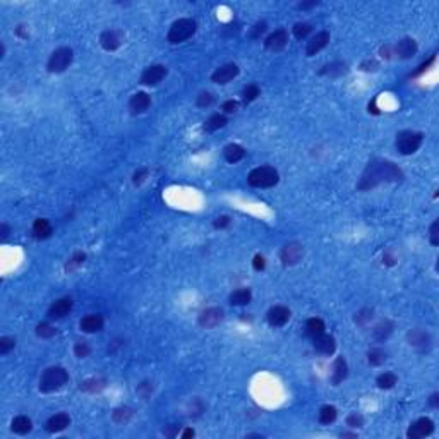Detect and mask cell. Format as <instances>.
I'll return each mask as SVG.
<instances>
[{"instance_id":"obj_45","label":"cell","mask_w":439,"mask_h":439,"mask_svg":"<svg viewBox=\"0 0 439 439\" xmlns=\"http://www.w3.org/2000/svg\"><path fill=\"white\" fill-rule=\"evenodd\" d=\"M230 223H232V220H230V216H226V215H221V216H218V218H216L215 221H213V226L215 228H226V226H228Z\"/></svg>"},{"instance_id":"obj_26","label":"cell","mask_w":439,"mask_h":439,"mask_svg":"<svg viewBox=\"0 0 439 439\" xmlns=\"http://www.w3.org/2000/svg\"><path fill=\"white\" fill-rule=\"evenodd\" d=\"M245 157V149L240 144H228L223 148V158L228 163H237Z\"/></svg>"},{"instance_id":"obj_34","label":"cell","mask_w":439,"mask_h":439,"mask_svg":"<svg viewBox=\"0 0 439 439\" xmlns=\"http://www.w3.org/2000/svg\"><path fill=\"white\" fill-rule=\"evenodd\" d=\"M83 391H89V393H96V391H100L105 388V379H86L83 381L81 386H79Z\"/></svg>"},{"instance_id":"obj_44","label":"cell","mask_w":439,"mask_h":439,"mask_svg":"<svg viewBox=\"0 0 439 439\" xmlns=\"http://www.w3.org/2000/svg\"><path fill=\"white\" fill-rule=\"evenodd\" d=\"M215 101V98H213V94L211 93H208V91H204V93H201L199 96H197V107H201V108H206V107H210L211 103Z\"/></svg>"},{"instance_id":"obj_7","label":"cell","mask_w":439,"mask_h":439,"mask_svg":"<svg viewBox=\"0 0 439 439\" xmlns=\"http://www.w3.org/2000/svg\"><path fill=\"white\" fill-rule=\"evenodd\" d=\"M434 432V422L429 417H421L417 419L414 424H410L408 431H407V437L408 439H422L431 436Z\"/></svg>"},{"instance_id":"obj_10","label":"cell","mask_w":439,"mask_h":439,"mask_svg":"<svg viewBox=\"0 0 439 439\" xmlns=\"http://www.w3.org/2000/svg\"><path fill=\"white\" fill-rule=\"evenodd\" d=\"M167 74L168 70L165 65L162 64L151 65V67L144 69V72L141 74V84H144V86H157L158 83H162L167 78Z\"/></svg>"},{"instance_id":"obj_32","label":"cell","mask_w":439,"mask_h":439,"mask_svg":"<svg viewBox=\"0 0 439 439\" xmlns=\"http://www.w3.org/2000/svg\"><path fill=\"white\" fill-rule=\"evenodd\" d=\"M367 360H369V364L374 366V367L383 366L386 362V352L383 350V348H379V347L371 348V350L367 352Z\"/></svg>"},{"instance_id":"obj_16","label":"cell","mask_w":439,"mask_h":439,"mask_svg":"<svg viewBox=\"0 0 439 439\" xmlns=\"http://www.w3.org/2000/svg\"><path fill=\"white\" fill-rule=\"evenodd\" d=\"M313 345L316 352L323 353V355H333L334 350H337V340L331 334L321 333L316 338H313Z\"/></svg>"},{"instance_id":"obj_8","label":"cell","mask_w":439,"mask_h":439,"mask_svg":"<svg viewBox=\"0 0 439 439\" xmlns=\"http://www.w3.org/2000/svg\"><path fill=\"white\" fill-rule=\"evenodd\" d=\"M302 256H304V247L299 242H290L283 245L280 251V259L283 266H295L302 259Z\"/></svg>"},{"instance_id":"obj_24","label":"cell","mask_w":439,"mask_h":439,"mask_svg":"<svg viewBox=\"0 0 439 439\" xmlns=\"http://www.w3.org/2000/svg\"><path fill=\"white\" fill-rule=\"evenodd\" d=\"M54 234V228H51V223L46 218H38L35 223H33V235L35 239H48L50 235Z\"/></svg>"},{"instance_id":"obj_33","label":"cell","mask_w":439,"mask_h":439,"mask_svg":"<svg viewBox=\"0 0 439 439\" xmlns=\"http://www.w3.org/2000/svg\"><path fill=\"white\" fill-rule=\"evenodd\" d=\"M396 381H398V377H396V374H393V372H383V374L377 376L376 384H377V388H381V390H391L396 384Z\"/></svg>"},{"instance_id":"obj_35","label":"cell","mask_w":439,"mask_h":439,"mask_svg":"<svg viewBox=\"0 0 439 439\" xmlns=\"http://www.w3.org/2000/svg\"><path fill=\"white\" fill-rule=\"evenodd\" d=\"M132 414H134V412H132V408H129V407H120V408L113 410L112 419H113V421H115L117 424H125V422L132 417Z\"/></svg>"},{"instance_id":"obj_19","label":"cell","mask_w":439,"mask_h":439,"mask_svg":"<svg viewBox=\"0 0 439 439\" xmlns=\"http://www.w3.org/2000/svg\"><path fill=\"white\" fill-rule=\"evenodd\" d=\"M70 311H72V299L69 297H62V299L55 300L48 309V318L51 319H62L65 318Z\"/></svg>"},{"instance_id":"obj_6","label":"cell","mask_w":439,"mask_h":439,"mask_svg":"<svg viewBox=\"0 0 439 439\" xmlns=\"http://www.w3.org/2000/svg\"><path fill=\"white\" fill-rule=\"evenodd\" d=\"M424 141V134L417 131H403L396 136V149L402 154H414L421 148Z\"/></svg>"},{"instance_id":"obj_55","label":"cell","mask_w":439,"mask_h":439,"mask_svg":"<svg viewBox=\"0 0 439 439\" xmlns=\"http://www.w3.org/2000/svg\"><path fill=\"white\" fill-rule=\"evenodd\" d=\"M194 431H192V429H186V431L182 432V437H194Z\"/></svg>"},{"instance_id":"obj_37","label":"cell","mask_w":439,"mask_h":439,"mask_svg":"<svg viewBox=\"0 0 439 439\" xmlns=\"http://www.w3.org/2000/svg\"><path fill=\"white\" fill-rule=\"evenodd\" d=\"M292 31H294V36L297 40H304V38H307L309 33L313 31V24H311V22H297Z\"/></svg>"},{"instance_id":"obj_27","label":"cell","mask_w":439,"mask_h":439,"mask_svg":"<svg viewBox=\"0 0 439 439\" xmlns=\"http://www.w3.org/2000/svg\"><path fill=\"white\" fill-rule=\"evenodd\" d=\"M393 328H395L393 323H391L390 319H384L372 329V337H374L376 342H384V340H388L390 334L393 333Z\"/></svg>"},{"instance_id":"obj_15","label":"cell","mask_w":439,"mask_h":439,"mask_svg":"<svg viewBox=\"0 0 439 439\" xmlns=\"http://www.w3.org/2000/svg\"><path fill=\"white\" fill-rule=\"evenodd\" d=\"M266 318L273 328H281L290 321V309L285 307V305H275V307L268 311Z\"/></svg>"},{"instance_id":"obj_47","label":"cell","mask_w":439,"mask_h":439,"mask_svg":"<svg viewBox=\"0 0 439 439\" xmlns=\"http://www.w3.org/2000/svg\"><path fill=\"white\" fill-rule=\"evenodd\" d=\"M437 228H439V221L436 220V221H434V223L431 225V235H429V237H431V244H432V245H437V244H439Z\"/></svg>"},{"instance_id":"obj_11","label":"cell","mask_w":439,"mask_h":439,"mask_svg":"<svg viewBox=\"0 0 439 439\" xmlns=\"http://www.w3.org/2000/svg\"><path fill=\"white\" fill-rule=\"evenodd\" d=\"M407 340L408 343L412 345L414 348H417V350H429L431 348V343H432V338L431 334H429L426 329H421V328H414L410 329V331L407 333Z\"/></svg>"},{"instance_id":"obj_36","label":"cell","mask_w":439,"mask_h":439,"mask_svg":"<svg viewBox=\"0 0 439 439\" xmlns=\"http://www.w3.org/2000/svg\"><path fill=\"white\" fill-rule=\"evenodd\" d=\"M261 94V89H259L257 84H249V86L244 88L242 91V101L244 103H252L256 98Z\"/></svg>"},{"instance_id":"obj_18","label":"cell","mask_w":439,"mask_h":439,"mask_svg":"<svg viewBox=\"0 0 439 439\" xmlns=\"http://www.w3.org/2000/svg\"><path fill=\"white\" fill-rule=\"evenodd\" d=\"M417 50H419V46L414 38H403V40H400L398 43L395 45V55L403 60L412 59V57L417 54Z\"/></svg>"},{"instance_id":"obj_20","label":"cell","mask_w":439,"mask_h":439,"mask_svg":"<svg viewBox=\"0 0 439 439\" xmlns=\"http://www.w3.org/2000/svg\"><path fill=\"white\" fill-rule=\"evenodd\" d=\"M329 33L328 31H319L316 33V36H313L311 40L307 41V48H305V54H307V57H313L316 55L318 51H321L329 43Z\"/></svg>"},{"instance_id":"obj_48","label":"cell","mask_w":439,"mask_h":439,"mask_svg":"<svg viewBox=\"0 0 439 439\" xmlns=\"http://www.w3.org/2000/svg\"><path fill=\"white\" fill-rule=\"evenodd\" d=\"M252 266L256 271H263L264 268H266V261H264V257L261 256V254H257V256H254L252 259Z\"/></svg>"},{"instance_id":"obj_30","label":"cell","mask_w":439,"mask_h":439,"mask_svg":"<svg viewBox=\"0 0 439 439\" xmlns=\"http://www.w3.org/2000/svg\"><path fill=\"white\" fill-rule=\"evenodd\" d=\"M324 321L319 319V318H311L307 319V323H305V334L311 338H316L318 334L324 333Z\"/></svg>"},{"instance_id":"obj_25","label":"cell","mask_w":439,"mask_h":439,"mask_svg":"<svg viewBox=\"0 0 439 439\" xmlns=\"http://www.w3.org/2000/svg\"><path fill=\"white\" fill-rule=\"evenodd\" d=\"M11 429L14 434H19V436H24V434L31 432L33 429V422L30 417H26V415H17L16 419L12 421L11 424Z\"/></svg>"},{"instance_id":"obj_42","label":"cell","mask_w":439,"mask_h":439,"mask_svg":"<svg viewBox=\"0 0 439 439\" xmlns=\"http://www.w3.org/2000/svg\"><path fill=\"white\" fill-rule=\"evenodd\" d=\"M84 259H86V254L84 252H75L72 257L69 259V263H67V270H74V268H78V266H81V264L84 263Z\"/></svg>"},{"instance_id":"obj_31","label":"cell","mask_w":439,"mask_h":439,"mask_svg":"<svg viewBox=\"0 0 439 439\" xmlns=\"http://www.w3.org/2000/svg\"><path fill=\"white\" fill-rule=\"evenodd\" d=\"M338 417V410L333 407V405H324V407H321L319 410V422L323 424V426H329V424H333L334 421H337Z\"/></svg>"},{"instance_id":"obj_2","label":"cell","mask_w":439,"mask_h":439,"mask_svg":"<svg viewBox=\"0 0 439 439\" xmlns=\"http://www.w3.org/2000/svg\"><path fill=\"white\" fill-rule=\"evenodd\" d=\"M69 383V372L60 366L48 367L43 371L40 377V391L41 393H51L60 388H64Z\"/></svg>"},{"instance_id":"obj_9","label":"cell","mask_w":439,"mask_h":439,"mask_svg":"<svg viewBox=\"0 0 439 439\" xmlns=\"http://www.w3.org/2000/svg\"><path fill=\"white\" fill-rule=\"evenodd\" d=\"M223 318H225L223 309H220V307H208V309H204V311H202V313L199 314V318H197V323H199L201 328L211 329V328L218 326L221 321H223Z\"/></svg>"},{"instance_id":"obj_51","label":"cell","mask_w":439,"mask_h":439,"mask_svg":"<svg viewBox=\"0 0 439 439\" xmlns=\"http://www.w3.org/2000/svg\"><path fill=\"white\" fill-rule=\"evenodd\" d=\"M434 59H436V57H434V55H432V57H431V59H429V60H427V62H426V64H422V65H421V67H419L417 70H415V72H414V75H419V74H422V72H424V70H427V67H429V65H431V64L434 62Z\"/></svg>"},{"instance_id":"obj_43","label":"cell","mask_w":439,"mask_h":439,"mask_svg":"<svg viewBox=\"0 0 439 439\" xmlns=\"http://www.w3.org/2000/svg\"><path fill=\"white\" fill-rule=\"evenodd\" d=\"M371 319H372V311L371 309H364V311H360L358 314H355V323L358 324V326H364V324L369 323Z\"/></svg>"},{"instance_id":"obj_38","label":"cell","mask_w":439,"mask_h":439,"mask_svg":"<svg viewBox=\"0 0 439 439\" xmlns=\"http://www.w3.org/2000/svg\"><path fill=\"white\" fill-rule=\"evenodd\" d=\"M57 333V329L50 323H40L36 326V334L40 338H51Z\"/></svg>"},{"instance_id":"obj_22","label":"cell","mask_w":439,"mask_h":439,"mask_svg":"<svg viewBox=\"0 0 439 439\" xmlns=\"http://www.w3.org/2000/svg\"><path fill=\"white\" fill-rule=\"evenodd\" d=\"M151 105V98L148 93L144 91H138L136 94H132L129 100V108L132 113H143L149 108Z\"/></svg>"},{"instance_id":"obj_17","label":"cell","mask_w":439,"mask_h":439,"mask_svg":"<svg viewBox=\"0 0 439 439\" xmlns=\"http://www.w3.org/2000/svg\"><path fill=\"white\" fill-rule=\"evenodd\" d=\"M70 426V417L65 412H60V414H55L46 421L45 424V431L50 432V434H55V432H62L65 431Z\"/></svg>"},{"instance_id":"obj_1","label":"cell","mask_w":439,"mask_h":439,"mask_svg":"<svg viewBox=\"0 0 439 439\" xmlns=\"http://www.w3.org/2000/svg\"><path fill=\"white\" fill-rule=\"evenodd\" d=\"M402 178H403L402 170L396 167L395 163L386 162V160H376V162L367 165L357 187L360 191H367V189H372L383 182H396L402 180Z\"/></svg>"},{"instance_id":"obj_39","label":"cell","mask_w":439,"mask_h":439,"mask_svg":"<svg viewBox=\"0 0 439 439\" xmlns=\"http://www.w3.org/2000/svg\"><path fill=\"white\" fill-rule=\"evenodd\" d=\"M74 353L78 358H84L91 353V347L88 345V342H75L74 345Z\"/></svg>"},{"instance_id":"obj_13","label":"cell","mask_w":439,"mask_h":439,"mask_svg":"<svg viewBox=\"0 0 439 439\" xmlns=\"http://www.w3.org/2000/svg\"><path fill=\"white\" fill-rule=\"evenodd\" d=\"M125 35L120 30H107L100 35V45L107 51H113L124 43Z\"/></svg>"},{"instance_id":"obj_54","label":"cell","mask_w":439,"mask_h":439,"mask_svg":"<svg viewBox=\"0 0 439 439\" xmlns=\"http://www.w3.org/2000/svg\"><path fill=\"white\" fill-rule=\"evenodd\" d=\"M314 6H318V2H316V0H313V2H302V4H299V9H311Z\"/></svg>"},{"instance_id":"obj_50","label":"cell","mask_w":439,"mask_h":439,"mask_svg":"<svg viewBox=\"0 0 439 439\" xmlns=\"http://www.w3.org/2000/svg\"><path fill=\"white\" fill-rule=\"evenodd\" d=\"M146 175H148V170H146V168H141V170H138V172L134 173V184H136V186H138V184H141V182H143Z\"/></svg>"},{"instance_id":"obj_52","label":"cell","mask_w":439,"mask_h":439,"mask_svg":"<svg viewBox=\"0 0 439 439\" xmlns=\"http://www.w3.org/2000/svg\"><path fill=\"white\" fill-rule=\"evenodd\" d=\"M9 232H11V228H9L7 223L0 225V237H2V240H6V239L9 237Z\"/></svg>"},{"instance_id":"obj_53","label":"cell","mask_w":439,"mask_h":439,"mask_svg":"<svg viewBox=\"0 0 439 439\" xmlns=\"http://www.w3.org/2000/svg\"><path fill=\"white\" fill-rule=\"evenodd\" d=\"M429 405H431L432 408H436L439 405V393H432L431 398H429Z\"/></svg>"},{"instance_id":"obj_21","label":"cell","mask_w":439,"mask_h":439,"mask_svg":"<svg viewBox=\"0 0 439 439\" xmlns=\"http://www.w3.org/2000/svg\"><path fill=\"white\" fill-rule=\"evenodd\" d=\"M103 324H105V319H103L101 314H88L81 319L79 328L84 333H96L103 328Z\"/></svg>"},{"instance_id":"obj_28","label":"cell","mask_w":439,"mask_h":439,"mask_svg":"<svg viewBox=\"0 0 439 439\" xmlns=\"http://www.w3.org/2000/svg\"><path fill=\"white\" fill-rule=\"evenodd\" d=\"M252 300V292L249 289H239L230 294V304L232 305H247Z\"/></svg>"},{"instance_id":"obj_5","label":"cell","mask_w":439,"mask_h":439,"mask_svg":"<svg viewBox=\"0 0 439 439\" xmlns=\"http://www.w3.org/2000/svg\"><path fill=\"white\" fill-rule=\"evenodd\" d=\"M72 59H74L72 48H69V46H60V48H57L54 54L50 55L46 69H48V72L51 74H60L69 69V65L72 64Z\"/></svg>"},{"instance_id":"obj_14","label":"cell","mask_w":439,"mask_h":439,"mask_svg":"<svg viewBox=\"0 0 439 439\" xmlns=\"http://www.w3.org/2000/svg\"><path fill=\"white\" fill-rule=\"evenodd\" d=\"M287 43H289V33H287V30H283V28L275 30L271 35H268L266 40H264V46L271 51L283 50L287 46Z\"/></svg>"},{"instance_id":"obj_12","label":"cell","mask_w":439,"mask_h":439,"mask_svg":"<svg viewBox=\"0 0 439 439\" xmlns=\"http://www.w3.org/2000/svg\"><path fill=\"white\" fill-rule=\"evenodd\" d=\"M239 75L237 64H223L211 74V81L216 84H228Z\"/></svg>"},{"instance_id":"obj_41","label":"cell","mask_w":439,"mask_h":439,"mask_svg":"<svg viewBox=\"0 0 439 439\" xmlns=\"http://www.w3.org/2000/svg\"><path fill=\"white\" fill-rule=\"evenodd\" d=\"M347 426L352 427V429H358L364 426V417L360 414H350L347 417Z\"/></svg>"},{"instance_id":"obj_56","label":"cell","mask_w":439,"mask_h":439,"mask_svg":"<svg viewBox=\"0 0 439 439\" xmlns=\"http://www.w3.org/2000/svg\"><path fill=\"white\" fill-rule=\"evenodd\" d=\"M342 437H357V434H348V432H343Z\"/></svg>"},{"instance_id":"obj_23","label":"cell","mask_w":439,"mask_h":439,"mask_svg":"<svg viewBox=\"0 0 439 439\" xmlns=\"http://www.w3.org/2000/svg\"><path fill=\"white\" fill-rule=\"evenodd\" d=\"M348 376V366H347V360L343 357H337L333 364V374H331V383L334 386H338L340 383L347 379Z\"/></svg>"},{"instance_id":"obj_29","label":"cell","mask_w":439,"mask_h":439,"mask_svg":"<svg viewBox=\"0 0 439 439\" xmlns=\"http://www.w3.org/2000/svg\"><path fill=\"white\" fill-rule=\"evenodd\" d=\"M226 124H228V119H226L223 113H213V115L204 122V131L215 132V131L221 129V127H225Z\"/></svg>"},{"instance_id":"obj_46","label":"cell","mask_w":439,"mask_h":439,"mask_svg":"<svg viewBox=\"0 0 439 439\" xmlns=\"http://www.w3.org/2000/svg\"><path fill=\"white\" fill-rule=\"evenodd\" d=\"M221 110H223L225 113H235L239 110V101L235 100H226L223 105H221Z\"/></svg>"},{"instance_id":"obj_3","label":"cell","mask_w":439,"mask_h":439,"mask_svg":"<svg viewBox=\"0 0 439 439\" xmlns=\"http://www.w3.org/2000/svg\"><path fill=\"white\" fill-rule=\"evenodd\" d=\"M196 30H197V22L194 19H189V17L177 19V21L170 26V30L167 33V41L172 45L184 43V41L191 40V38L196 35Z\"/></svg>"},{"instance_id":"obj_49","label":"cell","mask_w":439,"mask_h":439,"mask_svg":"<svg viewBox=\"0 0 439 439\" xmlns=\"http://www.w3.org/2000/svg\"><path fill=\"white\" fill-rule=\"evenodd\" d=\"M264 31H266V22H264V21L257 22V24L254 26V30L251 31V38H254V40H256V38L261 36Z\"/></svg>"},{"instance_id":"obj_40","label":"cell","mask_w":439,"mask_h":439,"mask_svg":"<svg viewBox=\"0 0 439 439\" xmlns=\"http://www.w3.org/2000/svg\"><path fill=\"white\" fill-rule=\"evenodd\" d=\"M14 347H16V340H14L12 337H2V338H0V353H2V355L9 353Z\"/></svg>"},{"instance_id":"obj_4","label":"cell","mask_w":439,"mask_h":439,"mask_svg":"<svg viewBox=\"0 0 439 439\" xmlns=\"http://www.w3.org/2000/svg\"><path fill=\"white\" fill-rule=\"evenodd\" d=\"M278 180H280V175L278 172L270 165H264V167H257L254 168L251 173L247 175V184L251 187H257V189H270L275 187Z\"/></svg>"}]
</instances>
